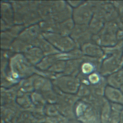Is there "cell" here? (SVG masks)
<instances>
[{"label": "cell", "mask_w": 123, "mask_h": 123, "mask_svg": "<svg viewBox=\"0 0 123 123\" xmlns=\"http://www.w3.org/2000/svg\"><path fill=\"white\" fill-rule=\"evenodd\" d=\"M104 95L112 103L123 105V93L120 88L107 86L104 90Z\"/></svg>", "instance_id": "1"}, {"label": "cell", "mask_w": 123, "mask_h": 123, "mask_svg": "<svg viewBox=\"0 0 123 123\" xmlns=\"http://www.w3.org/2000/svg\"><path fill=\"white\" fill-rule=\"evenodd\" d=\"M48 35L51 37L54 38L53 39H48L49 42L54 45L56 47H58V48H60L62 50L66 51V50L70 49L73 46V41H71L69 38L62 37L60 36H55L54 34L52 35L51 34H48Z\"/></svg>", "instance_id": "2"}, {"label": "cell", "mask_w": 123, "mask_h": 123, "mask_svg": "<svg viewBox=\"0 0 123 123\" xmlns=\"http://www.w3.org/2000/svg\"><path fill=\"white\" fill-rule=\"evenodd\" d=\"M109 86L120 88L123 85V70H118L111 74L108 78Z\"/></svg>", "instance_id": "3"}, {"label": "cell", "mask_w": 123, "mask_h": 123, "mask_svg": "<svg viewBox=\"0 0 123 123\" xmlns=\"http://www.w3.org/2000/svg\"><path fill=\"white\" fill-rule=\"evenodd\" d=\"M105 62L103 70L104 73H107V74H112V72L114 73V71H116V69L118 68L120 64L119 60L114 57H111Z\"/></svg>", "instance_id": "4"}, {"label": "cell", "mask_w": 123, "mask_h": 123, "mask_svg": "<svg viewBox=\"0 0 123 123\" xmlns=\"http://www.w3.org/2000/svg\"><path fill=\"white\" fill-rule=\"evenodd\" d=\"M120 112V111L111 110V116L107 123H119Z\"/></svg>", "instance_id": "5"}, {"label": "cell", "mask_w": 123, "mask_h": 123, "mask_svg": "<svg viewBox=\"0 0 123 123\" xmlns=\"http://www.w3.org/2000/svg\"><path fill=\"white\" fill-rule=\"evenodd\" d=\"M90 47H88L86 49H89V53L88 54L92 56H98L101 55L102 51L98 47L94 45H90Z\"/></svg>", "instance_id": "6"}, {"label": "cell", "mask_w": 123, "mask_h": 123, "mask_svg": "<svg viewBox=\"0 0 123 123\" xmlns=\"http://www.w3.org/2000/svg\"><path fill=\"white\" fill-rule=\"evenodd\" d=\"M83 71L86 74H89L93 71V66L91 64L88 63H85L83 65Z\"/></svg>", "instance_id": "7"}, {"label": "cell", "mask_w": 123, "mask_h": 123, "mask_svg": "<svg viewBox=\"0 0 123 123\" xmlns=\"http://www.w3.org/2000/svg\"><path fill=\"white\" fill-rule=\"evenodd\" d=\"M90 81L93 84H96L98 83L99 81V77L96 74H93L90 76Z\"/></svg>", "instance_id": "8"}, {"label": "cell", "mask_w": 123, "mask_h": 123, "mask_svg": "<svg viewBox=\"0 0 123 123\" xmlns=\"http://www.w3.org/2000/svg\"><path fill=\"white\" fill-rule=\"evenodd\" d=\"M119 123H123V109L120 114V122Z\"/></svg>", "instance_id": "9"}, {"label": "cell", "mask_w": 123, "mask_h": 123, "mask_svg": "<svg viewBox=\"0 0 123 123\" xmlns=\"http://www.w3.org/2000/svg\"><path fill=\"white\" fill-rule=\"evenodd\" d=\"M120 90H121V91H122V92H123V85L120 87Z\"/></svg>", "instance_id": "10"}]
</instances>
